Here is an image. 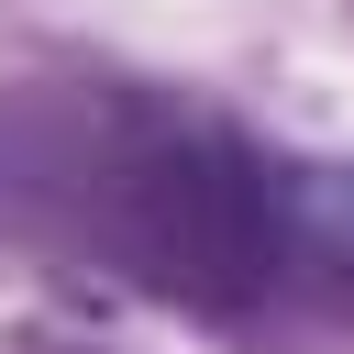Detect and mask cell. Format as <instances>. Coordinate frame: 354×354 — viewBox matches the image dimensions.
<instances>
[{"mask_svg":"<svg viewBox=\"0 0 354 354\" xmlns=\"http://www.w3.org/2000/svg\"><path fill=\"white\" fill-rule=\"evenodd\" d=\"M0 243L210 321L354 332V166L177 88L0 77Z\"/></svg>","mask_w":354,"mask_h":354,"instance_id":"6da1fadb","label":"cell"},{"mask_svg":"<svg viewBox=\"0 0 354 354\" xmlns=\"http://www.w3.org/2000/svg\"><path fill=\"white\" fill-rule=\"evenodd\" d=\"M22 354H77V343H22Z\"/></svg>","mask_w":354,"mask_h":354,"instance_id":"7a4b0ae2","label":"cell"}]
</instances>
